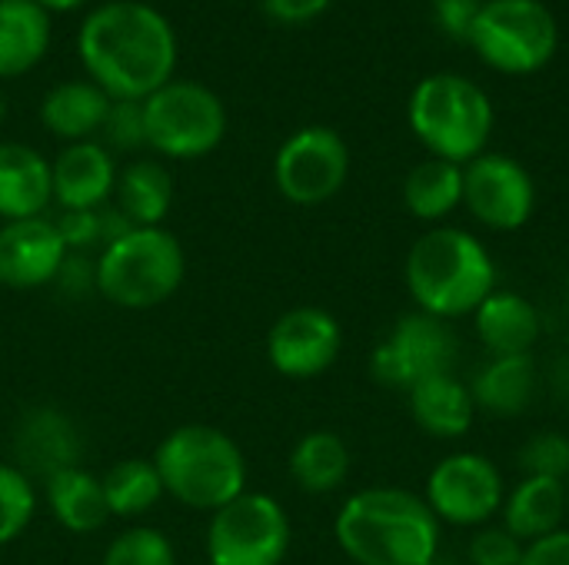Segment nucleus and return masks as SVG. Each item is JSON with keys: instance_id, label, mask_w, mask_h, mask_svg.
<instances>
[{"instance_id": "nucleus-34", "label": "nucleus", "mask_w": 569, "mask_h": 565, "mask_svg": "<svg viewBox=\"0 0 569 565\" xmlns=\"http://www.w3.org/2000/svg\"><path fill=\"white\" fill-rule=\"evenodd\" d=\"M467 556L473 565H520L523 543L503 526H480L470 539Z\"/></svg>"}, {"instance_id": "nucleus-36", "label": "nucleus", "mask_w": 569, "mask_h": 565, "mask_svg": "<svg viewBox=\"0 0 569 565\" xmlns=\"http://www.w3.org/2000/svg\"><path fill=\"white\" fill-rule=\"evenodd\" d=\"M520 565H569V526L523 546Z\"/></svg>"}, {"instance_id": "nucleus-15", "label": "nucleus", "mask_w": 569, "mask_h": 565, "mask_svg": "<svg viewBox=\"0 0 569 565\" xmlns=\"http://www.w3.org/2000/svg\"><path fill=\"white\" fill-rule=\"evenodd\" d=\"M67 260L60 230L47 216L7 220L0 226V283L10 290H37L57 280Z\"/></svg>"}, {"instance_id": "nucleus-41", "label": "nucleus", "mask_w": 569, "mask_h": 565, "mask_svg": "<svg viewBox=\"0 0 569 565\" xmlns=\"http://www.w3.org/2000/svg\"><path fill=\"white\" fill-rule=\"evenodd\" d=\"M427 565H440V563H437V559H433V563H427Z\"/></svg>"}, {"instance_id": "nucleus-28", "label": "nucleus", "mask_w": 569, "mask_h": 565, "mask_svg": "<svg viewBox=\"0 0 569 565\" xmlns=\"http://www.w3.org/2000/svg\"><path fill=\"white\" fill-rule=\"evenodd\" d=\"M403 203L423 223H440L463 206V167L450 160H423L403 180Z\"/></svg>"}, {"instance_id": "nucleus-29", "label": "nucleus", "mask_w": 569, "mask_h": 565, "mask_svg": "<svg viewBox=\"0 0 569 565\" xmlns=\"http://www.w3.org/2000/svg\"><path fill=\"white\" fill-rule=\"evenodd\" d=\"M100 483L107 493L110 516L123 519L150 513L163 496V483L153 460H120L107 470V476H100Z\"/></svg>"}, {"instance_id": "nucleus-38", "label": "nucleus", "mask_w": 569, "mask_h": 565, "mask_svg": "<svg viewBox=\"0 0 569 565\" xmlns=\"http://www.w3.org/2000/svg\"><path fill=\"white\" fill-rule=\"evenodd\" d=\"M263 7L280 23H310L330 7V0H263Z\"/></svg>"}, {"instance_id": "nucleus-9", "label": "nucleus", "mask_w": 569, "mask_h": 565, "mask_svg": "<svg viewBox=\"0 0 569 565\" xmlns=\"http://www.w3.org/2000/svg\"><path fill=\"white\" fill-rule=\"evenodd\" d=\"M290 539V516L273 496L240 493L213 513L207 556L210 565H283Z\"/></svg>"}, {"instance_id": "nucleus-7", "label": "nucleus", "mask_w": 569, "mask_h": 565, "mask_svg": "<svg viewBox=\"0 0 569 565\" xmlns=\"http://www.w3.org/2000/svg\"><path fill=\"white\" fill-rule=\"evenodd\" d=\"M467 40L493 70L523 77L553 60L560 30L540 0H483Z\"/></svg>"}, {"instance_id": "nucleus-8", "label": "nucleus", "mask_w": 569, "mask_h": 565, "mask_svg": "<svg viewBox=\"0 0 569 565\" xmlns=\"http://www.w3.org/2000/svg\"><path fill=\"white\" fill-rule=\"evenodd\" d=\"M147 147L170 160H197L220 147L227 110L220 97L197 80H170L143 100Z\"/></svg>"}, {"instance_id": "nucleus-17", "label": "nucleus", "mask_w": 569, "mask_h": 565, "mask_svg": "<svg viewBox=\"0 0 569 565\" xmlns=\"http://www.w3.org/2000/svg\"><path fill=\"white\" fill-rule=\"evenodd\" d=\"M473 330L490 356H533L543 320L527 296L513 290H493L473 310Z\"/></svg>"}, {"instance_id": "nucleus-11", "label": "nucleus", "mask_w": 569, "mask_h": 565, "mask_svg": "<svg viewBox=\"0 0 569 565\" xmlns=\"http://www.w3.org/2000/svg\"><path fill=\"white\" fill-rule=\"evenodd\" d=\"M503 476L493 460L480 453H453L443 456L427 476V506L440 523L480 529L503 509Z\"/></svg>"}, {"instance_id": "nucleus-21", "label": "nucleus", "mask_w": 569, "mask_h": 565, "mask_svg": "<svg viewBox=\"0 0 569 565\" xmlns=\"http://www.w3.org/2000/svg\"><path fill=\"white\" fill-rule=\"evenodd\" d=\"M473 406L487 416L513 420L530 410L537 396V366L533 356H490L473 383H470Z\"/></svg>"}, {"instance_id": "nucleus-5", "label": "nucleus", "mask_w": 569, "mask_h": 565, "mask_svg": "<svg viewBox=\"0 0 569 565\" xmlns=\"http://www.w3.org/2000/svg\"><path fill=\"white\" fill-rule=\"evenodd\" d=\"M410 130L437 157L467 167L493 137L490 97L460 73H433L410 97Z\"/></svg>"}, {"instance_id": "nucleus-26", "label": "nucleus", "mask_w": 569, "mask_h": 565, "mask_svg": "<svg viewBox=\"0 0 569 565\" xmlns=\"http://www.w3.org/2000/svg\"><path fill=\"white\" fill-rule=\"evenodd\" d=\"M117 210L133 226H160L173 203V180L157 160H133L117 173Z\"/></svg>"}, {"instance_id": "nucleus-39", "label": "nucleus", "mask_w": 569, "mask_h": 565, "mask_svg": "<svg viewBox=\"0 0 569 565\" xmlns=\"http://www.w3.org/2000/svg\"><path fill=\"white\" fill-rule=\"evenodd\" d=\"M33 3L43 7V10L50 13V10H73V7H80L83 0H33Z\"/></svg>"}, {"instance_id": "nucleus-14", "label": "nucleus", "mask_w": 569, "mask_h": 565, "mask_svg": "<svg viewBox=\"0 0 569 565\" xmlns=\"http://www.w3.org/2000/svg\"><path fill=\"white\" fill-rule=\"evenodd\" d=\"M343 350V330L320 306H297L277 316L267 333V360L287 380L323 376Z\"/></svg>"}, {"instance_id": "nucleus-40", "label": "nucleus", "mask_w": 569, "mask_h": 565, "mask_svg": "<svg viewBox=\"0 0 569 565\" xmlns=\"http://www.w3.org/2000/svg\"><path fill=\"white\" fill-rule=\"evenodd\" d=\"M567 519H569V480H567Z\"/></svg>"}, {"instance_id": "nucleus-16", "label": "nucleus", "mask_w": 569, "mask_h": 565, "mask_svg": "<svg viewBox=\"0 0 569 565\" xmlns=\"http://www.w3.org/2000/svg\"><path fill=\"white\" fill-rule=\"evenodd\" d=\"M50 170H53V200L63 210H100L117 186L113 157L97 140L67 143L50 163Z\"/></svg>"}, {"instance_id": "nucleus-22", "label": "nucleus", "mask_w": 569, "mask_h": 565, "mask_svg": "<svg viewBox=\"0 0 569 565\" xmlns=\"http://www.w3.org/2000/svg\"><path fill=\"white\" fill-rule=\"evenodd\" d=\"M407 396H410L413 423L433 440H460L473 426L477 406H473L470 386L457 380L453 373L430 376L417 383Z\"/></svg>"}, {"instance_id": "nucleus-6", "label": "nucleus", "mask_w": 569, "mask_h": 565, "mask_svg": "<svg viewBox=\"0 0 569 565\" xmlns=\"http://www.w3.org/2000/svg\"><path fill=\"white\" fill-rule=\"evenodd\" d=\"M187 276V253L163 226H133L97 260V293L123 310L167 303Z\"/></svg>"}, {"instance_id": "nucleus-18", "label": "nucleus", "mask_w": 569, "mask_h": 565, "mask_svg": "<svg viewBox=\"0 0 569 565\" xmlns=\"http://www.w3.org/2000/svg\"><path fill=\"white\" fill-rule=\"evenodd\" d=\"M13 450L20 460V470L27 476H40L43 483L70 466H77L80 456V436L77 426L57 413V410H30L23 423L17 426Z\"/></svg>"}, {"instance_id": "nucleus-3", "label": "nucleus", "mask_w": 569, "mask_h": 565, "mask_svg": "<svg viewBox=\"0 0 569 565\" xmlns=\"http://www.w3.org/2000/svg\"><path fill=\"white\" fill-rule=\"evenodd\" d=\"M403 280L420 313L450 323L473 316V310L497 290V266L473 233L460 226H433L410 246Z\"/></svg>"}, {"instance_id": "nucleus-30", "label": "nucleus", "mask_w": 569, "mask_h": 565, "mask_svg": "<svg viewBox=\"0 0 569 565\" xmlns=\"http://www.w3.org/2000/svg\"><path fill=\"white\" fill-rule=\"evenodd\" d=\"M37 513V493L20 466L0 463V546L20 539Z\"/></svg>"}, {"instance_id": "nucleus-10", "label": "nucleus", "mask_w": 569, "mask_h": 565, "mask_svg": "<svg viewBox=\"0 0 569 565\" xmlns=\"http://www.w3.org/2000/svg\"><path fill=\"white\" fill-rule=\"evenodd\" d=\"M453 363H457V336L450 323L420 310L400 316L390 336L380 340L370 353L373 380L380 386L407 390V393L430 376L453 373Z\"/></svg>"}, {"instance_id": "nucleus-19", "label": "nucleus", "mask_w": 569, "mask_h": 565, "mask_svg": "<svg viewBox=\"0 0 569 565\" xmlns=\"http://www.w3.org/2000/svg\"><path fill=\"white\" fill-rule=\"evenodd\" d=\"M53 200L50 160L27 143H0V216L30 220L43 216Z\"/></svg>"}, {"instance_id": "nucleus-4", "label": "nucleus", "mask_w": 569, "mask_h": 565, "mask_svg": "<svg viewBox=\"0 0 569 565\" xmlns=\"http://www.w3.org/2000/svg\"><path fill=\"white\" fill-rule=\"evenodd\" d=\"M153 466L160 473L163 493L187 509L217 513L240 493H247V460L233 436L207 423H187L170 430Z\"/></svg>"}, {"instance_id": "nucleus-35", "label": "nucleus", "mask_w": 569, "mask_h": 565, "mask_svg": "<svg viewBox=\"0 0 569 565\" xmlns=\"http://www.w3.org/2000/svg\"><path fill=\"white\" fill-rule=\"evenodd\" d=\"M53 223L60 230L67 253L90 250L100 243V210H63Z\"/></svg>"}, {"instance_id": "nucleus-27", "label": "nucleus", "mask_w": 569, "mask_h": 565, "mask_svg": "<svg viewBox=\"0 0 569 565\" xmlns=\"http://www.w3.org/2000/svg\"><path fill=\"white\" fill-rule=\"evenodd\" d=\"M290 476L303 493L327 496L350 476V450L330 430H313L290 450Z\"/></svg>"}, {"instance_id": "nucleus-23", "label": "nucleus", "mask_w": 569, "mask_h": 565, "mask_svg": "<svg viewBox=\"0 0 569 565\" xmlns=\"http://www.w3.org/2000/svg\"><path fill=\"white\" fill-rule=\"evenodd\" d=\"M110 103L113 100L93 80H63L47 90L40 103V123L60 140H90L93 133H100Z\"/></svg>"}, {"instance_id": "nucleus-37", "label": "nucleus", "mask_w": 569, "mask_h": 565, "mask_svg": "<svg viewBox=\"0 0 569 565\" xmlns=\"http://www.w3.org/2000/svg\"><path fill=\"white\" fill-rule=\"evenodd\" d=\"M437 7V23L450 33V37H470L473 17L480 10V0H433Z\"/></svg>"}, {"instance_id": "nucleus-33", "label": "nucleus", "mask_w": 569, "mask_h": 565, "mask_svg": "<svg viewBox=\"0 0 569 565\" xmlns=\"http://www.w3.org/2000/svg\"><path fill=\"white\" fill-rule=\"evenodd\" d=\"M100 133L107 137L110 147L117 150H133L147 143V130H143V100H113L110 113L100 127Z\"/></svg>"}, {"instance_id": "nucleus-31", "label": "nucleus", "mask_w": 569, "mask_h": 565, "mask_svg": "<svg viewBox=\"0 0 569 565\" xmlns=\"http://www.w3.org/2000/svg\"><path fill=\"white\" fill-rule=\"evenodd\" d=\"M100 565H177V553L160 529L133 526L113 536Z\"/></svg>"}, {"instance_id": "nucleus-24", "label": "nucleus", "mask_w": 569, "mask_h": 565, "mask_svg": "<svg viewBox=\"0 0 569 565\" xmlns=\"http://www.w3.org/2000/svg\"><path fill=\"white\" fill-rule=\"evenodd\" d=\"M50 47V13L33 0H0V77H20Z\"/></svg>"}, {"instance_id": "nucleus-13", "label": "nucleus", "mask_w": 569, "mask_h": 565, "mask_svg": "<svg viewBox=\"0 0 569 565\" xmlns=\"http://www.w3.org/2000/svg\"><path fill=\"white\" fill-rule=\"evenodd\" d=\"M463 206L497 233L520 230L537 210L533 176L507 153H480L463 167Z\"/></svg>"}, {"instance_id": "nucleus-2", "label": "nucleus", "mask_w": 569, "mask_h": 565, "mask_svg": "<svg viewBox=\"0 0 569 565\" xmlns=\"http://www.w3.org/2000/svg\"><path fill=\"white\" fill-rule=\"evenodd\" d=\"M333 536L357 565H427L440 553V519L423 496L397 486L353 493L333 519Z\"/></svg>"}, {"instance_id": "nucleus-12", "label": "nucleus", "mask_w": 569, "mask_h": 565, "mask_svg": "<svg viewBox=\"0 0 569 565\" xmlns=\"http://www.w3.org/2000/svg\"><path fill=\"white\" fill-rule=\"evenodd\" d=\"M350 173V150L330 127H303L283 140L273 160L277 190L297 206L333 200Z\"/></svg>"}, {"instance_id": "nucleus-32", "label": "nucleus", "mask_w": 569, "mask_h": 565, "mask_svg": "<svg viewBox=\"0 0 569 565\" xmlns=\"http://www.w3.org/2000/svg\"><path fill=\"white\" fill-rule=\"evenodd\" d=\"M517 470L533 480H569V440L563 433H537L517 453Z\"/></svg>"}, {"instance_id": "nucleus-25", "label": "nucleus", "mask_w": 569, "mask_h": 565, "mask_svg": "<svg viewBox=\"0 0 569 565\" xmlns=\"http://www.w3.org/2000/svg\"><path fill=\"white\" fill-rule=\"evenodd\" d=\"M43 490H47V503L63 529L87 536V533H97L107 526L110 506H107L100 476H93L80 466H70V470L50 476L43 483Z\"/></svg>"}, {"instance_id": "nucleus-1", "label": "nucleus", "mask_w": 569, "mask_h": 565, "mask_svg": "<svg viewBox=\"0 0 569 565\" xmlns=\"http://www.w3.org/2000/svg\"><path fill=\"white\" fill-rule=\"evenodd\" d=\"M77 53L110 100H147L173 77L177 33L157 7L110 0L83 17Z\"/></svg>"}, {"instance_id": "nucleus-20", "label": "nucleus", "mask_w": 569, "mask_h": 565, "mask_svg": "<svg viewBox=\"0 0 569 565\" xmlns=\"http://www.w3.org/2000/svg\"><path fill=\"white\" fill-rule=\"evenodd\" d=\"M500 526L513 533L523 546L537 543L567 523V483L523 476L507 496L500 509Z\"/></svg>"}]
</instances>
